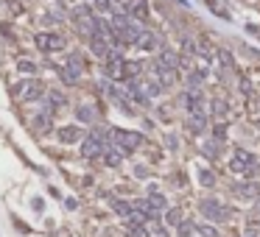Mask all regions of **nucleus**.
I'll return each mask as SVG.
<instances>
[{
	"label": "nucleus",
	"mask_w": 260,
	"mask_h": 237,
	"mask_svg": "<svg viewBox=\"0 0 260 237\" xmlns=\"http://www.w3.org/2000/svg\"><path fill=\"white\" fill-rule=\"evenodd\" d=\"M73 20H76V28H79L81 34H87V37H98V31H95L98 14L92 12L90 6H79L76 12H73Z\"/></svg>",
	"instance_id": "f257e3e1"
},
{
	"label": "nucleus",
	"mask_w": 260,
	"mask_h": 237,
	"mask_svg": "<svg viewBox=\"0 0 260 237\" xmlns=\"http://www.w3.org/2000/svg\"><path fill=\"white\" fill-rule=\"evenodd\" d=\"M103 137H107V131H101V128H98V131H92L90 137H84V140H81V153H84V159H98L103 153Z\"/></svg>",
	"instance_id": "f03ea898"
},
{
	"label": "nucleus",
	"mask_w": 260,
	"mask_h": 237,
	"mask_svg": "<svg viewBox=\"0 0 260 237\" xmlns=\"http://www.w3.org/2000/svg\"><path fill=\"white\" fill-rule=\"evenodd\" d=\"M36 48L42 50V53H59V50L67 48V39L59 37V34H48V31H42V34H36Z\"/></svg>",
	"instance_id": "7ed1b4c3"
},
{
	"label": "nucleus",
	"mask_w": 260,
	"mask_h": 237,
	"mask_svg": "<svg viewBox=\"0 0 260 237\" xmlns=\"http://www.w3.org/2000/svg\"><path fill=\"white\" fill-rule=\"evenodd\" d=\"M199 209H201V215H204L210 223H221V220L230 218V209H224L221 207V201H216V198H204L199 204Z\"/></svg>",
	"instance_id": "20e7f679"
},
{
	"label": "nucleus",
	"mask_w": 260,
	"mask_h": 237,
	"mask_svg": "<svg viewBox=\"0 0 260 237\" xmlns=\"http://www.w3.org/2000/svg\"><path fill=\"white\" fill-rule=\"evenodd\" d=\"M112 140H115V145L121 148L123 153H132L134 148H140V140H143V137H140L137 131H126V128H115V131H112Z\"/></svg>",
	"instance_id": "39448f33"
},
{
	"label": "nucleus",
	"mask_w": 260,
	"mask_h": 237,
	"mask_svg": "<svg viewBox=\"0 0 260 237\" xmlns=\"http://www.w3.org/2000/svg\"><path fill=\"white\" fill-rule=\"evenodd\" d=\"M254 162H257V159H254L249 151L235 148V153H232V159H230V171L232 173H252L254 171Z\"/></svg>",
	"instance_id": "423d86ee"
},
{
	"label": "nucleus",
	"mask_w": 260,
	"mask_h": 237,
	"mask_svg": "<svg viewBox=\"0 0 260 237\" xmlns=\"http://www.w3.org/2000/svg\"><path fill=\"white\" fill-rule=\"evenodd\" d=\"M185 109L190 112V117H199V120H207V104H204V98H201L196 90L185 92Z\"/></svg>",
	"instance_id": "0eeeda50"
},
{
	"label": "nucleus",
	"mask_w": 260,
	"mask_h": 237,
	"mask_svg": "<svg viewBox=\"0 0 260 237\" xmlns=\"http://www.w3.org/2000/svg\"><path fill=\"white\" fill-rule=\"evenodd\" d=\"M14 92H17L23 101H39L42 92H45V87H42V81H25V84L14 87Z\"/></svg>",
	"instance_id": "6e6552de"
},
{
	"label": "nucleus",
	"mask_w": 260,
	"mask_h": 237,
	"mask_svg": "<svg viewBox=\"0 0 260 237\" xmlns=\"http://www.w3.org/2000/svg\"><path fill=\"white\" fill-rule=\"evenodd\" d=\"M151 70H154V78H157L163 87L176 84V70H174V67H165L163 61H154V64H151Z\"/></svg>",
	"instance_id": "1a4fd4ad"
},
{
	"label": "nucleus",
	"mask_w": 260,
	"mask_h": 237,
	"mask_svg": "<svg viewBox=\"0 0 260 237\" xmlns=\"http://www.w3.org/2000/svg\"><path fill=\"white\" fill-rule=\"evenodd\" d=\"M56 137H59L62 142H67V145H73V142H81L84 140V131H81L79 126H65L56 131Z\"/></svg>",
	"instance_id": "9d476101"
},
{
	"label": "nucleus",
	"mask_w": 260,
	"mask_h": 237,
	"mask_svg": "<svg viewBox=\"0 0 260 237\" xmlns=\"http://www.w3.org/2000/svg\"><path fill=\"white\" fill-rule=\"evenodd\" d=\"M90 50L98 56V59H107L109 56V39H103V37H90Z\"/></svg>",
	"instance_id": "9b49d317"
},
{
	"label": "nucleus",
	"mask_w": 260,
	"mask_h": 237,
	"mask_svg": "<svg viewBox=\"0 0 260 237\" xmlns=\"http://www.w3.org/2000/svg\"><path fill=\"white\" fill-rule=\"evenodd\" d=\"M134 45H137L140 50H157V37L148 34V31H140V37L134 39Z\"/></svg>",
	"instance_id": "f8f14e48"
},
{
	"label": "nucleus",
	"mask_w": 260,
	"mask_h": 237,
	"mask_svg": "<svg viewBox=\"0 0 260 237\" xmlns=\"http://www.w3.org/2000/svg\"><path fill=\"white\" fill-rule=\"evenodd\" d=\"M103 159H107V165H112V168H118V165H121L123 159H126V153H123L121 148L115 145L112 151H107V156H103Z\"/></svg>",
	"instance_id": "ddd939ff"
},
{
	"label": "nucleus",
	"mask_w": 260,
	"mask_h": 237,
	"mask_svg": "<svg viewBox=\"0 0 260 237\" xmlns=\"http://www.w3.org/2000/svg\"><path fill=\"white\" fill-rule=\"evenodd\" d=\"M76 115H79L81 123H92V120H95V109H92V106H87V104H81L79 109H76Z\"/></svg>",
	"instance_id": "4468645a"
},
{
	"label": "nucleus",
	"mask_w": 260,
	"mask_h": 237,
	"mask_svg": "<svg viewBox=\"0 0 260 237\" xmlns=\"http://www.w3.org/2000/svg\"><path fill=\"white\" fill-rule=\"evenodd\" d=\"M157 61H163L165 67H174V70H176V67L182 64V59H179V56H176V53H171V50H163V56H160Z\"/></svg>",
	"instance_id": "2eb2a0df"
},
{
	"label": "nucleus",
	"mask_w": 260,
	"mask_h": 237,
	"mask_svg": "<svg viewBox=\"0 0 260 237\" xmlns=\"http://www.w3.org/2000/svg\"><path fill=\"white\" fill-rule=\"evenodd\" d=\"M132 14H134V17H140V20H145V17H148V6H145V0H134Z\"/></svg>",
	"instance_id": "dca6fc26"
},
{
	"label": "nucleus",
	"mask_w": 260,
	"mask_h": 237,
	"mask_svg": "<svg viewBox=\"0 0 260 237\" xmlns=\"http://www.w3.org/2000/svg\"><path fill=\"white\" fill-rule=\"evenodd\" d=\"M112 209H115L121 218H129V215H132V204H126V201H115V204H112Z\"/></svg>",
	"instance_id": "f3484780"
},
{
	"label": "nucleus",
	"mask_w": 260,
	"mask_h": 237,
	"mask_svg": "<svg viewBox=\"0 0 260 237\" xmlns=\"http://www.w3.org/2000/svg\"><path fill=\"white\" fill-rule=\"evenodd\" d=\"M196 229H199L201 237H221V234H218V229L210 223V220H207V223H201V226H196Z\"/></svg>",
	"instance_id": "a211bd4d"
},
{
	"label": "nucleus",
	"mask_w": 260,
	"mask_h": 237,
	"mask_svg": "<svg viewBox=\"0 0 260 237\" xmlns=\"http://www.w3.org/2000/svg\"><path fill=\"white\" fill-rule=\"evenodd\" d=\"M193 229H196V226L190 223V220H182V223L176 226V234H179V237H190V234H193Z\"/></svg>",
	"instance_id": "6ab92c4d"
},
{
	"label": "nucleus",
	"mask_w": 260,
	"mask_h": 237,
	"mask_svg": "<svg viewBox=\"0 0 260 237\" xmlns=\"http://www.w3.org/2000/svg\"><path fill=\"white\" fill-rule=\"evenodd\" d=\"M31 126H34L36 131H45V128L50 126V120H48V115H36L34 120H31Z\"/></svg>",
	"instance_id": "aec40b11"
},
{
	"label": "nucleus",
	"mask_w": 260,
	"mask_h": 237,
	"mask_svg": "<svg viewBox=\"0 0 260 237\" xmlns=\"http://www.w3.org/2000/svg\"><path fill=\"white\" fill-rule=\"evenodd\" d=\"M165 220H168L171 226H179L182 223V209H168V212H165Z\"/></svg>",
	"instance_id": "412c9836"
},
{
	"label": "nucleus",
	"mask_w": 260,
	"mask_h": 237,
	"mask_svg": "<svg viewBox=\"0 0 260 237\" xmlns=\"http://www.w3.org/2000/svg\"><path fill=\"white\" fill-rule=\"evenodd\" d=\"M92 3H95L98 14H115V9H112V3H109V0H92Z\"/></svg>",
	"instance_id": "4be33fe9"
},
{
	"label": "nucleus",
	"mask_w": 260,
	"mask_h": 237,
	"mask_svg": "<svg viewBox=\"0 0 260 237\" xmlns=\"http://www.w3.org/2000/svg\"><path fill=\"white\" fill-rule=\"evenodd\" d=\"M213 115H216V117H227V115H230V109H227L224 101H213Z\"/></svg>",
	"instance_id": "5701e85b"
},
{
	"label": "nucleus",
	"mask_w": 260,
	"mask_h": 237,
	"mask_svg": "<svg viewBox=\"0 0 260 237\" xmlns=\"http://www.w3.org/2000/svg\"><path fill=\"white\" fill-rule=\"evenodd\" d=\"M129 237H148V229H143V223L129 226Z\"/></svg>",
	"instance_id": "b1692460"
},
{
	"label": "nucleus",
	"mask_w": 260,
	"mask_h": 237,
	"mask_svg": "<svg viewBox=\"0 0 260 237\" xmlns=\"http://www.w3.org/2000/svg\"><path fill=\"white\" fill-rule=\"evenodd\" d=\"M199 179H201V184H204V187H213V184H216V173H210V171H201Z\"/></svg>",
	"instance_id": "393cba45"
},
{
	"label": "nucleus",
	"mask_w": 260,
	"mask_h": 237,
	"mask_svg": "<svg viewBox=\"0 0 260 237\" xmlns=\"http://www.w3.org/2000/svg\"><path fill=\"white\" fill-rule=\"evenodd\" d=\"M17 67H20V73H36V64H34V61L20 59V61H17Z\"/></svg>",
	"instance_id": "a878e982"
},
{
	"label": "nucleus",
	"mask_w": 260,
	"mask_h": 237,
	"mask_svg": "<svg viewBox=\"0 0 260 237\" xmlns=\"http://www.w3.org/2000/svg\"><path fill=\"white\" fill-rule=\"evenodd\" d=\"M204 3H207V6H210V9H213V12H216V14H218V17H224V20H230V14H227V12H224V9L218 6L216 0H204Z\"/></svg>",
	"instance_id": "bb28decb"
},
{
	"label": "nucleus",
	"mask_w": 260,
	"mask_h": 237,
	"mask_svg": "<svg viewBox=\"0 0 260 237\" xmlns=\"http://www.w3.org/2000/svg\"><path fill=\"white\" fill-rule=\"evenodd\" d=\"M218 59H221V64H227V67L232 64V56L227 53V50H218Z\"/></svg>",
	"instance_id": "cd10ccee"
},
{
	"label": "nucleus",
	"mask_w": 260,
	"mask_h": 237,
	"mask_svg": "<svg viewBox=\"0 0 260 237\" xmlns=\"http://www.w3.org/2000/svg\"><path fill=\"white\" fill-rule=\"evenodd\" d=\"M182 48L188 50V53H196V45H193V39H182Z\"/></svg>",
	"instance_id": "c85d7f7f"
},
{
	"label": "nucleus",
	"mask_w": 260,
	"mask_h": 237,
	"mask_svg": "<svg viewBox=\"0 0 260 237\" xmlns=\"http://www.w3.org/2000/svg\"><path fill=\"white\" fill-rule=\"evenodd\" d=\"M213 134H216V140H224V137H227V128H224V126H216V128H213Z\"/></svg>",
	"instance_id": "c756f323"
},
{
	"label": "nucleus",
	"mask_w": 260,
	"mask_h": 237,
	"mask_svg": "<svg viewBox=\"0 0 260 237\" xmlns=\"http://www.w3.org/2000/svg\"><path fill=\"white\" fill-rule=\"evenodd\" d=\"M243 237H257V234H252V229H249V231H246V234H243Z\"/></svg>",
	"instance_id": "7c9ffc66"
},
{
	"label": "nucleus",
	"mask_w": 260,
	"mask_h": 237,
	"mask_svg": "<svg viewBox=\"0 0 260 237\" xmlns=\"http://www.w3.org/2000/svg\"><path fill=\"white\" fill-rule=\"evenodd\" d=\"M257 207H260V198H257Z\"/></svg>",
	"instance_id": "2f4dec72"
}]
</instances>
